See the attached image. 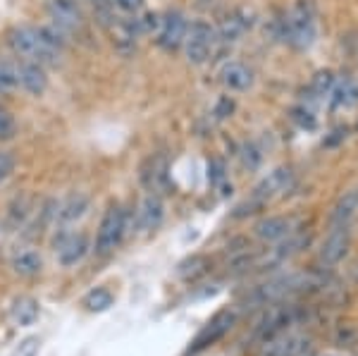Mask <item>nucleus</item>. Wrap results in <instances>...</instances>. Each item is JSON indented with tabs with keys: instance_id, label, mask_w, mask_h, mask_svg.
<instances>
[{
	"instance_id": "1",
	"label": "nucleus",
	"mask_w": 358,
	"mask_h": 356,
	"mask_svg": "<svg viewBox=\"0 0 358 356\" xmlns=\"http://www.w3.org/2000/svg\"><path fill=\"white\" fill-rule=\"evenodd\" d=\"M285 36L294 48L306 50L315 41V10L308 0H299L285 20Z\"/></svg>"
},
{
	"instance_id": "2",
	"label": "nucleus",
	"mask_w": 358,
	"mask_h": 356,
	"mask_svg": "<svg viewBox=\"0 0 358 356\" xmlns=\"http://www.w3.org/2000/svg\"><path fill=\"white\" fill-rule=\"evenodd\" d=\"M10 45L17 55L38 62V65H57V57H60V53H55L53 48L43 43L36 27H15L10 31Z\"/></svg>"
},
{
	"instance_id": "3",
	"label": "nucleus",
	"mask_w": 358,
	"mask_h": 356,
	"mask_svg": "<svg viewBox=\"0 0 358 356\" xmlns=\"http://www.w3.org/2000/svg\"><path fill=\"white\" fill-rule=\"evenodd\" d=\"M124 232H127V211L120 204H110L96 232V254L106 256L117 249Z\"/></svg>"
},
{
	"instance_id": "4",
	"label": "nucleus",
	"mask_w": 358,
	"mask_h": 356,
	"mask_svg": "<svg viewBox=\"0 0 358 356\" xmlns=\"http://www.w3.org/2000/svg\"><path fill=\"white\" fill-rule=\"evenodd\" d=\"M215 29H213L208 22L196 20L189 24L187 29V38H184V53H187V60L192 65H203L208 62V57L213 53V45H215Z\"/></svg>"
},
{
	"instance_id": "5",
	"label": "nucleus",
	"mask_w": 358,
	"mask_h": 356,
	"mask_svg": "<svg viewBox=\"0 0 358 356\" xmlns=\"http://www.w3.org/2000/svg\"><path fill=\"white\" fill-rule=\"evenodd\" d=\"M349 249H351V227H330L327 237L320 244V251H317V261H320L322 268H332L339 261H344Z\"/></svg>"
},
{
	"instance_id": "6",
	"label": "nucleus",
	"mask_w": 358,
	"mask_h": 356,
	"mask_svg": "<svg viewBox=\"0 0 358 356\" xmlns=\"http://www.w3.org/2000/svg\"><path fill=\"white\" fill-rule=\"evenodd\" d=\"M234 323H236V313L234 311L215 313L210 320H208L206 328L196 335V340L192 342V347H189V354H199V352H203V349L213 347V344H215L217 340H222V337L234 328Z\"/></svg>"
},
{
	"instance_id": "7",
	"label": "nucleus",
	"mask_w": 358,
	"mask_h": 356,
	"mask_svg": "<svg viewBox=\"0 0 358 356\" xmlns=\"http://www.w3.org/2000/svg\"><path fill=\"white\" fill-rule=\"evenodd\" d=\"M187 29L189 22L184 13L179 10H170L163 20H160V31H158V45L167 53H175L184 45V38H187Z\"/></svg>"
},
{
	"instance_id": "8",
	"label": "nucleus",
	"mask_w": 358,
	"mask_h": 356,
	"mask_svg": "<svg viewBox=\"0 0 358 356\" xmlns=\"http://www.w3.org/2000/svg\"><path fill=\"white\" fill-rule=\"evenodd\" d=\"M48 17L53 20V24L65 34L79 31L86 22L77 0H48Z\"/></svg>"
},
{
	"instance_id": "9",
	"label": "nucleus",
	"mask_w": 358,
	"mask_h": 356,
	"mask_svg": "<svg viewBox=\"0 0 358 356\" xmlns=\"http://www.w3.org/2000/svg\"><path fill=\"white\" fill-rule=\"evenodd\" d=\"M308 347V340L303 335H296V332H280V335L270 337L261 344V352L258 356H299L301 352H306Z\"/></svg>"
},
{
	"instance_id": "10",
	"label": "nucleus",
	"mask_w": 358,
	"mask_h": 356,
	"mask_svg": "<svg viewBox=\"0 0 358 356\" xmlns=\"http://www.w3.org/2000/svg\"><path fill=\"white\" fill-rule=\"evenodd\" d=\"M89 251V239L82 232H65L55 239V254L62 268H72L86 256Z\"/></svg>"
},
{
	"instance_id": "11",
	"label": "nucleus",
	"mask_w": 358,
	"mask_h": 356,
	"mask_svg": "<svg viewBox=\"0 0 358 356\" xmlns=\"http://www.w3.org/2000/svg\"><path fill=\"white\" fill-rule=\"evenodd\" d=\"M253 232H256V237L261 239V242L277 244V242H282V239L289 237V234L296 232V225H294V220L287 215H268L256 222Z\"/></svg>"
},
{
	"instance_id": "12",
	"label": "nucleus",
	"mask_w": 358,
	"mask_h": 356,
	"mask_svg": "<svg viewBox=\"0 0 358 356\" xmlns=\"http://www.w3.org/2000/svg\"><path fill=\"white\" fill-rule=\"evenodd\" d=\"M294 185V175L289 168H277L275 172H270L268 177L253 189V197L256 201H261L265 206V201L275 199V197H282V194H287Z\"/></svg>"
},
{
	"instance_id": "13",
	"label": "nucleus",
	"mask_w": 358,
	"mask_h": 356,
	"mask_svg": "<svg viewBox=\"0 0 358 356\" xmlns=\"http://www.w3.org/2000/svg\"><path fill=\"white\" fill-rule=\"evenodd\" d=\"M141 185L151 194H165L170 187V172L163 156H151L141 165Z\"/></svg>"
},
{
	"instance_id": "14",
	"label": "nucleus",
	"mask_w": 358,
	"mask_h": 356,
	"mask_svg": "<svg viewBox=\"0 0 358 356\" xmlns=\"http://www.w3.org/2000/svg\"><path fill=\"white\" fill-rule=\"evenodd\" d=\"M17 79H20V86L31 96H41L45 89H48V77H45L43 65L34 60H22L17 65Z\"/></svg>"
},
{
	"instance_id": "15",
	"label": "nucleus",
	"mask_w": 358,
	"mask_h": 356,
	"mask_svg": "<svg viewBox=\"0 0 358 356\" xmlns=\"http://www.w3.org/2000/svg\"><path fill=\"white\" fill-rule=\"evenodd\" d=\"M356 215H358V189H349L332 206L330 227H351Z\"/></svg>"
},
{
	"instance_id": "16",
	"label": "nucleus",
	"mask_w": 358,
	"mask_h": 356,
	"mask_svg": "<svg viewBox=\"0 0 358 356\" xmlns=\"http://www.w3.org/2000/svg\"><path fill=\"white\" fill-rule=\"evenodd\" d=\"M163 215H165V206H163V201H160V197L158 194H148L136 211V225L141 232H153V229L163 222Z\"/></svg>"
},
{
	"instance_id": "17",
	"label": "nucleus",
	"mask_w": 358,
	"mask_h": 356,
	"mask_svg": "<svg viewBox=\"0 0 358 356\" xmlns=\"http://www.w3.org/2000/svg\"><path fill=\"white\" fill-rule=\"evenodd\" d=\"M222 84L227 86L229 91H246L251 89L253 84V72L248 70L244 62H227L222 67Z\"/></svg>"
},
{
	"instance_id": "18",
	"label": "nucleus",
	"mask_w": 358,
	"mask_h": 356,
	"mask_svg": "<svg viewBox=\"0 0 358 356\" xmlns=\"http://www.w3.org/2000/svg\"><path fill=\"white\" fill-rule=\"evenodd\" d=\"M89 197L86 194H72L65 204L62 206H57V213L55 218L62 222V225H69V222H77L79 218H84L86 215V211H89Z\"/></svg>"
},
{
	"instance_id": "19",
	"label": "nucleus",
	"mask_w": 358,
	"mask_h": 356,
	"mask_svg": "<svg viewBox=\"0 0 358 356\" xmlns=\"http://www.w3.org/2000/svg\"><path fill=\"white\" fill-rule=\"evenodd\" d=\"M13 271L20 275V278H36V275L43 271V258L34 249L20 251V254L13 258Z\"/></svg>"
},
{
	"instance_id": "20",
	"label": "nucleus",
	"mask_w": 358,
	"mask_h": 356,
	"mask_svg": "<svg viewBox=\"0 0 358 356\" xmlns=\"http://www.w3.org/2000/svg\"><path fill=\"white\" fill-rule=\"evenodd\" d=\"M10 313H13V320L20 328H29V325H34L38 318V301L31 299V297H17L13 301Z\"/></svg>"
},
{
	"instance_id": "21",
	"label": "nucleus",
	"mask_w": 358,
	"mask_h": 356,
	"mask_svg": "<svg viewBox=\"0 0 358 356\" xmlns=\"http://www.w3.org/2000/svg\"><path fill=\"white\" fill-rule=\"evenodd\" d=\"M113 304H115V297L110 290H106V287H96V290H91L89 294L84 297V306L89 308L91 313L108 311Z\"/></svg>"
},
{
	"instance_id": "22",
	"label": "nucleus",
	"mask_w": 358,
	"mask_h": 356,
	"mask_svg": "<svg viewBox=\"0 0 358 356\" xmlns=\"http://www.w3.org/2000/svg\"><path fill=\"white\" fill-rule=\"evenodd\" d=\"M208 268H210V261H208L206 256L196 254V256H192V258H187V261L179 263L177 275L182 280H196V278H201V275H206Z\"/></svg>"
},
{
	"instance_id": "23",
	"label": "nucleus",
	"mask_w": 358,
	"mask_h": 356,
	"mask_svg": "<svg viewBox=\"0 0 358 356\" xmlns=\"http://www.w3.org/2000/svg\"><path fill=\"white\" fill-rule=\"evenodd\" d=\"M358 101V86L351 82V79H344L342 84L334 82V89H332V106L334 108H349L354 106Z\"/></svg>"
},
{
	"instance_id": "24",
	"label": "nucleus",
	"mask_w": 358,
	"mask_h": 356,
	"mask_svg": "<svg viewBox=\"0 0 358 356\" xmlns=\"http://www.w3.org/2000/svg\"><path fill=\"white\" fill-rule=\"evenodd\" d=\"M334 82H337V79H334V74L330 70H320L313 79H310L308 94L313 96L315 101L327 99V96L332 94V89H334Z\"/></svg>"
},
{
	"instance_id": "25",
	"label": "nucleus",
	"mask_w": 358,
	"mask_h": 356,
	"mask_svg": "<svg viewBox=\"0 0 358 356\" xmlns=\"http://www.w3.org/2000/svg\"><path fill=\"white\" fill-rule=\"evenodd\" d=\"M246 27L248 24H246L244 20H241L239 15H232V17H227V20L222 22L220 29H217V34H220L222 41H236V38L244 36Z\"/></svg>"
},
{
	"instance_id": "26",
	"label": "nucleus",
	"mask_w": 358,
	"mask_h": 356,
	"mask_svg": "<svg viewBox=\"0 0 358 356\" xmlns=\"http://www.w3.org/2000/svg\"><path fill=\"white\" fill-rule=\"evenodd\" d=\"M15 86H20V79H17V67L10 65V62L0 60V91H13Z\"/></svg>"
},
{
	"instance_id": "27",
	"label": "nucleus",
	"mask_w": 358,
	"mask_h": 356,
	"mask_svg": "<svg viewBox=\"0 0 358 356\" xmlns=\"http://www.w3.org/2000/svg\"><path fill=\"white\" fill-rule=\"evenodd\" d=\"M334 344L337 347H356L358 328H354V325H339L337 332H334Z\"/></svg>"
},
{
	"instance_id": "28",
	"label": "nucleus",
	"mask_w": 358,
	"mask_h": 356,
	"mask_svg": "<svg viewBox=\"0 0 358 356\" xmlns=\"http://www.w3.org/2000/svg\"><path fill=\"white\" fill-rule=\"evenodd\" d=\"M38 349H41V340L38 337H24L13 356H38Z\"/></svg>"
},
{
	"instance_id": "29",
	"label": "nucleus",
	"mask_w": 358,
	"mask_h": 356,
	"mask_svg": "<svg viewBox=\"0 0 358 356\" xmlns=\"http://www.w3.org/2000/svg\"><path fill=\"white\" fill-rule=\"evenodd\" d=\"M13 136H15V120H13V115L0 108V139L8 141V139H13Z\"/></svg>"
},
{
	"instance_id": "30",
	"label": "nucleus",
	"mask_w": 358,
	"mask_h": 356,
	"mask_svg": "<svg viewBox=\"0 0 358 356\" xmlns=\"http://www.w3.org/2000/svg\"><path fill=\"white\" fill-rule=\"evenodd\" d=\"M208 180L213 182V185H220L224 180V163L222 160H210V165H208Z\"/></svg>"
},
{
	"instance_id": "31",
	"label": "nucleus",
	"mask_w": 358,
	"mask_h": 356,
	"mask_svg": "<svg viewBox=\"0 0 358 356\" xmlns=\"http://www.w3.org/2000/svg\"><path fill=\"white\" fill-rule=\"evenodd\" d=\"M13 168H15V160H13V156H10L8 151H0V182L8 180L10 172H13Z\"/></svg>"
},
{
	"instance_id": "32",
	"label": "nucleus",
	"mask_w": 358,
	"mask_h": 356,
	"mask_svg": "<svg viewBox=\"0 0 358 356\" xmlns=\"http://www.w3.org/2000/svg\"><path fill=\"white\" fill-rule=\"evenodd\" d=\"M115 8H120L122 13H138L143 5V0H110Z\"/></svg>"
},
{
	"instance_id": "33",
	"label": "nucleus",
	"mask_w": 358,
	"mask_h": 356,
	"mask_svg": "<svg viewBox=\"0 0 358 356\" xmlns=\"http://www.w3.org/2000/svg\"><path fill=\"white\" fill-rule=\"evenodd\" d=\"M244 160H246L248 168H258V163H261V153H258L253 146H246L244 148Z\"/></svg>"
},
{
	"instance_id": "34",
	"label": "nucleus",
	"mask_w": 358,
	"mask_h": 356,
	"mask_svg": "<svg viewBox=\"0 0 358 356\" xmlns=\"http://www.w3.org/2000/svg\"><path fill=\"white\" fill-rule=\"evenodd\" d=\"M234 111V103L229 101V99H222L220 101V106H217V115H220V118H227L229 113Z\"/></svg>"
},
{
	"instance_id": "35",
	"label": "nucleus",
	"mask_w": 358,
	"mask_h": 356,
	"mask_svg": "<svg viewBox=\"0 0 358 356\" xmlns=\"http://www.w3.org/2000/svg\"><path fill=\"white\" fill-rule=\"evenodd\" d=\"M332 134H334V136H330V139H327V141H325V146H334V143H337V141H342V139H346V129H344V127L334 129V131H332Z\"/></svg>"
},
{
	"instance_id": "36",
	"label": "nucleus",
	"mask_w": 358,
	"mask_h": 356,
	"mask_svg": "<svg viewBox=\"0 0 358 356\" xmlns=\"http://www.w3.org/2000/svg\"><path fill=\"white\" fill-rule=\"evenodd\" d=\"M299 356H315V354L310 352V349H306V352H301V354H299Z\"/></svg>"
}]
</instances>
